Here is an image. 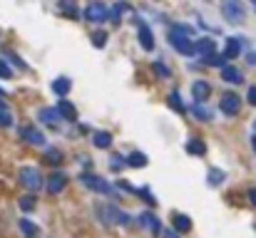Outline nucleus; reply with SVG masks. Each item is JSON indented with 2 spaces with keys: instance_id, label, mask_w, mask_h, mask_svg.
Segmentation results:
<instances>
[{
  "instance_id": "obj_17",
  "label": "nucleus",
  "mask_w": 256,
  "mask_h": 238,
  "mask_svg": "<svg viewBox=\"0 0 256 238\" xmlns=\"http://www.w3.org/2000/svg\"><path fill=\"white\" fill-rule=\"evenodd\" d=\"M174 231H177V233H187V231H192L189 216H184V214H174Z\"/></svg>"
},
{
  "instance_id": "obj_24",
  "label": "nucleus",
  "mask_w": 256,
  "mask_h": 238,
  "mask_svg": "<svg viewBox=\"0 0 256 238\" xmlns=\"http://www.w3.org/2000/svg\"><path fill=\"white\" fill-rule=\"evenodd\" d=\"M122 13H129V5H127V3H117L112 10H109V20H112V23H120Z\"/></svg>"
},
{
  "instance_id": "obj_10",
  "label": "nucleus",
  "mask_w": 256,
  "mask_h": 238,
  "mask_svg": "<svg viewBox=\"0 0 256 238\" xmlns=\"http://www.w3.org/2000/svg\"><path fill=\"white\" fill-rule=\"evenodd\" d=\"M65 184H67V176H65V174H60V171H55V174L48 179V191L55 196V193H60V191L65 189Z\"/></svg>"
},
{
  "instance_id": "obj_35",
  "label": "nucleus",
  "mask_w": 256,
  "mask_h": 238,
  "mask_svg": "<svg viewBox=\"0 0 256 238\" xmlns=\"http://www.w3.org/2000/svg\"><path fill=\"white\" fill-rule=\"evenodd\" d=\"M152 70H154L157 74H164V77H169V67H164V65H159V62H154V65H152Z\"/></svg>"
},
{
  "instance_id": "obj_38",
  "label": "nucleus",
  "mask_w": 256,
  "mask_h": 238,
  "mask_svg": "<svg viewBox=\"0 0 256 238\" xmlns=\"http://www.w3.org/2000/svg\"><path fill=\"white\" fill-rule=\"evenodd\" d=\"M246 99L256 107V87H249V95H246Z\"/></svg>"
},
{
  "instance_id": "obj_5",
  "label": "nucleus",
  "mask_w": 256,
  "mask_h": 238,
  "mask_svg": "<svg viewBox=\"0 0 256 238\" xmlns=\"http://www.w3.org/2000/svg\"><path fill=\"white\" fill-rule=\"evenodd\" d=\"M80 181L87 186V189H92V191H97V193H112V186H109L104 179H100V176H95V174H82L80 176Z\"/></svg>"
},
{
  "instance_id": "obj_40",
  "label": "nucleus",
  "mask_w": 256,
  "mask_h": 238,
  "mask_svg": "<svg viewBox=\"0 0 256 238\" xmlns=\"http://www.w3.org/2000/svg\"><path fill=\"white\" fill-rule=\"evenodd\" d=\"M249 198H251V204L256 206V189H249Z\"/></svg>"
},
{
  "instance_id": "obj_4",
  "label": "nucleus",
  "mask_w": 256,
  "mask_h": 238,
  "mask_svg": "<svg viewBox=\"0 0 256 238\" xmlns=\"http://www.w3.org/2000/svg\"><path fill=\"white\" fill-rule=\"evenodd\" d=\"M222 13H224V18H227L229 23H234V25L244 23V18H246V10H244V5H241V0H224Z\"/></svg>"
},
{
  "instance_id": "obj_36",
  "label": "nucleus",
  "mask_w": 256,
  "mask_h": 238,
  "mask_svg": "<svg viewBox=\"0 0 256 238\" xmlns=\"http://www.w3.org/2000/svg\"><path fill=\"white\" fill-rule=\"evenodd\" d=\"M125 164H127V162H125L122 156H117V154L112 156V169H120V167H125Z\"/></svg>"
},
{
  "instance_id": "obj_11",
  "label": "nucleus",
  "mask_w": 256,
  "mask_h": 238,
  "mask_svg": "<svg viewBox=\"0 0 256 238\" xmlns=\"http://www.w3.org/2000/svg\"><path fill=\"white\" fill-rule=\"evenodd\" d=\"M222 79H227V82H231V85H241L244 82V74H241V70L227 65V67H222Z\"/></svg>"
},
{
  "instance_id": "obj_41",
  "label": "nucleus",
  "mask_w": 256,
  "mask_h": 238,
  "mask_svg": "<svg viewBox=\"0 0 256 238\" xmlns=\"http://www.w3.org/2000/svg\"><path fill=\"white\" fill-rule=\"evenodd\" d=\"M246 60H249V65H256V52H249V57H246Z\"/></svg>"
},
{
  "instance_id": "obj_28",
  "label": "nucleus",
  "mask_w": 256,
  "mask_h": 238,
  "mask_svg": "<svg viewBox=\"0 0 256 238\" xmlns=\"http://www.w3.org/2000/svg\"><path fill=\"white\" fill-rule=\"evenodd\" d=\"M187 151H189V154H204V151H206V146H204V142H199V139H189Z\"/></svg>"
},
{
  "instance_id": "obj_39",
  "label": "nucleus",
  "mask_w": 256,
  "mask_h": 238,
  "mask_svg": "<svg viewBox=\"0 0 256 238\" xmlns=\"http://www.w3.org/2000/svg\"><path fill=\"white\" fill-rule=\"evenodd\" d=\"M162 238H179L177 231H169V228H162Z\"/></svg>"
},
{
  "instance_id": "obj_43",
  "label": "nucleus",
  "mask_w": 256,
  "mask_h": 238,
  "mask_svg": "<svg viewBox=\"0 0 256 238\" xmlns=\"http://www.w3.org/2000/svg\"><path fill=\"white\" fill-rule=\"evenodd\" d=\"M254 132H256V122H254Z\"/></svg>"
},
{
  "instance_id": "obj_44",
  "label": "nucleus",
  "mask_w": 256,
  "mask_h": 238,
  "mask_svg": "<svg viewBox=\"0 0 256 238\" xmlns=\"http://www.w3.org/2000/svg\"><path fill=\"white\" fill-rule=\"evenodd\" d=\"M254 5H256V0H254Z\"/></svg>"
},
{
  "instance_id": "obj_18",
  "label": "nucleus",
  "mask_w": 256,
  "mask_h": 238,
  "mask_svg": "<svg viewBox=\"0 0 256 238\" xmlns=\"http://www.w3.org/2000/svg\"><path fill=\"white\" fill-rule=\"evenodd\" d=\"M60 10H62L65 15H70V18H77V15H80L75 0H60Z\"/></svg>"
},
{
  "instance_id": "obj_7",
  "label": "nucleus",
  "mask_w": 256,
  "mask_h": 238,
  "mask_svg": "<svg viewBox=\"0 0 256 238\" xmlns=\"http://www.w3.org/2000/svg\"><path fill=\"white\" fill-rule=\"evenodd\" d=\"M219 107H222V112H224V114L234 117V114L241 109V97H236V95L227 92V95H222V102H219Z\"/></svg>"
},
{
  "instance_id": "obj_2",
  "label": "nucleus",
  "mask_w": 256,
  "mask_h": 238,
  "mask_svg": "<svg viewBox=\"0 0 256 238\" xmlns=\"http://www.w3.org/2000/svg\"><path fill=\"white\" fill-rule=\"evenodd\" d=\"M97 216L102 223H129V216L125 211H120L117 206H109V204H97L95 206Z\"/></svg>"
},
{
  "instance_id": "obj_31",
  "label": "nucleus",
  "mask_w": 256,
  "mask_h": 238,
  "mask_svg": "<svg viewBox=\"0 0 256 238\" xmlns=\"http://www.w3.org/2000/svg\"><path fill=\"white\" fill-rule=\"evenodd\" d=\"M13 77V70H10V65L5 62V60H0V79H10Z\"/></svg>"
},
{
  "instance_id": "obj_14",
  "label": "nucleus",
  "mask_w": 256,
  "mask_h": 238,
  "mask_svg": "<svg viewBox=\"0 0 256 238\" xmlns=\"http://www.w3.org/2000/svg\"><path fill=\"white\" fill-rule=\"evenodd\" d=\"M192 95H194L197 102H204V99L211 95V87H209L206 82H202V79H197V82L192 85Z\"/></svg>"
},
{
  "instance_id": "obj_37",
  "label": "nucleus",
  "mask_w": 256,
  "mask_h": 238,
  "mask_svg": "<svg viewBox=\"0 0 256 238\" xmlns=\"http://www.w3.org/2000/svg\"><path fill=\"white\" fill-rule=\"evenodd\" d=\"M142 196H144V201H147L150 206H154V204H157L154 198H152V193H150V189H142Z\"/></svg>"
},
{
  "instance_id": "obj_13",
  "label": "nucleus",
  "mask_w": 256,
  "mask_h": 238,
  "mask_svg": "<svg viewBox=\"0 0 256 238\" xmlns=\"http://www.w3.org/2000/svg\"><path fill=\"white\" fill-rule=\"evenodd\" d=\"M57 112H60V117H62V119H67V122H75V119H77V109L72 107L67 99H60Z\"/></svg>"
},
{
  "instance_id": "obj_20",
  "label": "nucleus",
  "mask_w": 256,
  "mask_h": 238,
  "mask_svg": "<svg viewBox=\"0 0 256 238\" xmlns=\"http://www.w3.org/2000/svg\"><path fill=\"white\" fill-rule=\"evenodd\" d=\"M127 164H129V167H134V169L147 167V156H144L142 151H134V154H129V156H127Z\"/></svg>"
},
{
  "instance_id": "obj_19",
  "label": "nucleus",
  "mask_w": 256,
  "mask_h": 238,
  "mask_svg": "<svg viewBox=\"0 0 256 238\" xmlns=\"http://www.w3.org/2000/svg\"><path fill=\"white\" fill-rule=\"evenodd\" d=\"M70 87H72V85H70V79H67V77H57L55 82H52V90H55L60 97H65V95L70 92Z\"/></svg>"
},
{
  "instance_id": "obj_33",
  "label": "nucleus",
  "mask_w": 256,
  "mask_h": 238,
  "mask_svg": "<svg viewBox=\"0 0 256 238\" xmlns=\"http://www.w3.org/2000/svg\"><path fill=\"white\" fill-rule=\"evenodd\" d=\"M48 162H50V164H60V162H62V154H60L57 149H48Z\"/></svg>"
},
{
  "instance_id": "obj_30",
  "label": "nucleus",
  "mask_w": 256,
  "mask_h": 238,
  "mask_svg": "<svg viewBox=\"0 0 256 238\" xmlns=\"http://www.w3.org/2000/svg\"><path fill=\"white\" fill-rule=\"evenodd\" d=\"M20 209L23 211H35V198L32 196H23L20 198Z\"/></svg>"
},
{
  "instance_id": "obj_21",
  "label": "nucleus",
  "mask_w": 256,
  "mask_h": 238,
  "mask_svg": "<svg viewBox=\"0 0 256 238\" xmlns=\"http://www.w3.org/2000/svg\"><path fill=\"white\" fill-rule=\"evenodd\" d=\"M20 231H23L27 238H38V233H40V231H38V226L30 223L27 218H20Z\"/></svg>"
},
{
  "instance_id": "obj_15",
  "label": "nucleus",
  "mask_w": 256,
  "mask_h": 238,
  "mask_svg": "<svg viewBox=\"0 0 256 238\" xmlns=\"http://www.w3.org/2000/svg\"><path fill=\"white\" fill-rule=\"evenodd\" d=\"M214 50H216V43H214V40H209V37H202L199 43H197V55H202V60L209 57V55H214Z\"/></svg>"
},
{
  "instance_id": "obj_9",
  "label": "nucleus",
  "mask_w": 256,
  "mask_h": 238,
  "mask_svg": "<svg viewBox=\"0 0 256 238\" xmlns=\"http://www.w3.org/2000/svg\"><path fill=\"white\" fill-rule=\"evenodd\" d=\"M139 45H142V50H154V37H152V30L144 25V23H139Z\"/></svg>"
},
{
  "instance_id": "obj_8",
  "label": "nucleus",
  "mask_w": 256,
  "mask_h": 238,
  "mask_svg": "<svg viewBox=\"0 0 256 238\" xmlns=\"http://www.w3.org/2000/svg\"><path fill=\"white\" fill-rule=\"evenodd\" d=\"M20 137H23L25 142L35 144V146H45V134L38 132L35 127H23V129H20Z\"/></svg>"
},
{
  "instance_id": "obj_32",
  "label": "nucleus",
  "mask_w": 256,
  "mask_h": 238,
  "mask_svg": "<svg viewBox=\"0 0 256 238\" xmlns=\"http://www.w3.org/2000/svg\"><path fill=\"white\" fill-rule=\"evenodd\" d=\"M92 45H95V48H104V45H107V35H104V32H95V35H92Z\"/></svg>"
},
{
  "instance_id": "obj_1",
  "label": "nucleus",
  "mask_w": 256,
  "mask_h": 238,
  "mask_svg": "<svg viewBox=\"0 0 256 238\" xmlns=\"http://www.w3.org/2000/svg\"><path fill=\"white\" fill-rule=\"evenodd\" d=\"M189 27L187 25H177V27H172L169 30V43H172V48L177 50V52H181V55H194L197 52V45L189 40Z\"/></svg>"
},
{
  "instance_id": "obj_6",
  "label": "nucleus",
  "mask_w": 256,
  "mask_h": 238,
  "mask_svg": "<svg viewBox=\"0 0 256 238\" xmlns=\"http://www.w3.org/2000/svg\"><path fill=\"white\" fill-rule=\"evenodd\" d=\"M85 15H87L90 23H104V20H109V10L104 8V3H100V0H95V3L87 5Z\"/></svg>"
},
{
  "instance_id": "obj_23",
  "label": "nucleus",
  "mask_w": 256,
  "mask_h": 238,
  "mask_svg": "<svg viewBox=\"0 0 256 238\" xmlns=\"http://www.w3.org/2000/svg\"><path fill=\"white\" fill-rule=\"evenodd\" d=\"M227 179V174L222 169H209V186H222Z\"/></svg>"
},
{
  "instance_id": "obj_25",
  "label": "nucleus",
  "mask_w": 256,
  "mask_h": 238,
  "mask_svg": "<svg viewBox=\"0 0 256 238\" xmlns=\"http://www.w3.org/2000/svg\"><path fill=\"white\" fill-rule=\"evenodd\" d=\"M192 112H194V117H197V119H202V122H209V119H211V112H209L202 102H197V104L192 107Z\"/></svg>"
},
{
  "instance_id": "obj_16",
  "label": "nucleus",
  "mask_w": 256,
  "mask_h": 238,
  "mask_svg": "<svg viewBox=\"0 0 256 238\" xmlns=\"http://www.w3.org/2000/svg\"><path fill=\"white\" fill-rule=\"evenodd\" d=\"M139 226L150 228L152 233H162V226H159V221L154 218V214H142V216H139Z\"/></svg>"
},
{
  "instance_id": "obj_12",
  "label": "nucleus",
  "mask_w": 256,
  "mask_h": 238,
  "mask_svg": "<svg viewBox=\"0 0 256 238\" xmlns=\"http://www.w3.org/2000/svg\"><path fill=\"white\" fill-rule=\"evenodd\" d=\"M241 55V37H229L227 40V48H224V57L227 60H234Z\"/></svg>"
},
{
  "instance_id": "obj_26",
  "label": "nucleus",
  "mask_w": 256,
  "mask_h": 238,
  "mask_svg": "<svg viewBox=\"0 0 256 238\" xmlns=\"http://www.w3.org/2000/svg\"><path fill=\"white\" fill-rule=\"evenodd\" d=\"M40 119L45 124H55L57 119H60V112L57 109H40Z\"/></svg>"
},
{
  "instance_id": "obj_27",
  "label": "nucleus",
  "mask_w": 256,
  "mask_h": 238,
  "mask_svg": "<svg viewBox=\"0 0 256 238\" xmlns=\"http://www.w3.org/2000/svg\"><path fill=\"white\" fill-rule=\"evenodd\" d=\"M204 62L211 65V67H227V57L224 55H209V57H204Z\"/></svg>"
},
{
  "instance_id": "obj_3",
  "label": "nucleus",
  "mask_w": 256,
  "mask_h": 238,
  "mask_svg": "<svg viewBox=\"0 0 256 238\" xmlns=\"http://www.w3.org/2000/svg\"><path fill=\"white\" fill-rule=\"evenodd\" d=\"M18 179H20V184L27 191H40L43 189V176H40L38 169H32V167H23L20 174H18Z\"/></svg>"
},
{
  "instance_id": "obj_42",
  "label": "nucleus",
  "mask_w": 256,
  "mask_h": 238,
  "mask_svg": "<svg viewBox=\"0 0 256 238\" xmlns=\"http://www.w3.org/2000/svg\"><path fill=\"white\" fill-rule=\"evenodd\" d=\"M251 146H254V151H256V134H254V139H251Z\"/></svg>"
},
{
  "instance_id": "obj_34",
  "label": "nucleus",
  "mask_w": 256,
  "mask_h": 238,
  "mask_svg": "<svg viewBox=\"0 0 256 238\" xmlns=\"http://www.w3.org/2000/svg\"><path fill=\"white\" fill-rule=\"evenodd\" d=\"M0 124H3V127H10L13 124V117H10L8 109H0Z\"/></svg>"
},
{
  "instance_id": "obj_29",
  "label": "nucleus",
  "mask_w": 256,
  "mask_h": 238,
  "mask_svg": "<svg viewBox=\"0 0 256 238\" xmlns=\"http://www.w3.org/2000/svg\"><path fill=\"white\" fill-rule=\"evenodd\" d=\"M169 107L174 109V112H179V114H184L187 109H184V104H181V99H179V95L177 92H172L169 95Z\"/></svg>"
},
{
  "instance_id": "obj_22",
  "label": "nucleus",
  "mask_w": 256,
  "mask_h": 238,
  "mask_svg": "<svg viewBox=\"0 0 256 238\" xmlns=\"http://www.w3.org/2000/svg\"><path fill=\"white\" fill-rule=\"evenodd\" d=\"M95 146L97 149H109L112 146V137H109L107 132H97L95 134Z\"/></svg>"
}]
</instances>
